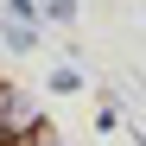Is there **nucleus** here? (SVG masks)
Listing matches in <instances>:
<instances>
[{
  "instance_id": "f257e3e1",
  "label": "nucleus",
  "mask_w": 146,
  "mask_h": 146,
  "mask_svg": "<svg viewBox=\"0 0 146 146\" xmlns=\"http://www.w3.org/2000/svg\"><path fill=\"white\" fill-rule=\"evenodd\" d=\"M38 146H57V140H51V133H44V140H38Z\"/></svg>"
}]
</instances>
